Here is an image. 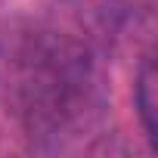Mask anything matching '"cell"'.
I'll return each instance as SVG.
<instances>
[{"label": "cell", "instance_id": "obj_1", "mask_svg": "<svg viewBox=\"0 0 158 158\" xmlns=\"http://www.w3.org/2000/svg\"><path fill=\"white\" fill-rule=\"evenodd\" d=\"M133 102L143 121V130L149 136V143H158V68H155V56L146 53L139 71H136V84H133Z\"/></svg>", "mask_w": 158, "mask_h": 158}]
</instances>
